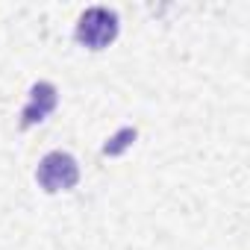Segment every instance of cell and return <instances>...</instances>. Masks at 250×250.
<instances>
[{
  "mask_svg": "<svg viewBox=\"0 0 250 250\" xmlns=\"http://www.w3.org/2000/svg\"><path fill=\"white\" fill-rule=\"evenodd\" d=\"M133 142H136V130H133V127H124V130H118V133L103 145V156H118V153L127 150Z\"/></svg>",
  "mask_w": 250,
  "mask_h": 250,
  "instance_id": "277c9868",
  "label": "cell"
},
{
  "mask_svg": "<svg viewBox=\"0 0 250 250\" xmlns=\"http://www.w3.org/2000/svg\"><path fill=\"white\" fill-rule=\"evenodd\" d=\"M56 103H59L56 85L47 83V80H39V83L30 88V100H27V106H24V112H21V127L30 130V127H36V124L47 121L50 112L56 109Z\"/></svg>",
  "mask_w": 250,
  "mask_h": 250,
  "instance_id": "3957f363",
  "label": "cell"
},
{
  "mask_svg": "<svg viewBox=\"0 0 250 250\" xmlns=\"http://www.w3.org/2000/svg\"><path fill=\"white\" fill-rule=\"evenodd\" d=\"M36 180H39V186H42L47 194L71 191V188L80 183V165H77V159H74L71 153L53 150V153H47V156L39 162Z\"/></svg>",
  "mask_w": 250,
  "mask_h": 250,
  "instance_id": "7a4b0ae2",
  "label": "cell"
},
{
  "mask_svg": "<svg viewBox=\"0 0 250 250\" xmlns=\"http://www.w3.org/2000/svg\"><path fill=\"white\" fill-rule=\"evenodd\" d=\"M77 42L88 50H103L118 39V15L106 6H91L77 21Z\"/></svg>",
  "mask_w": 250,
  "mask_h": 250,
  "instance_id": "6da1fadb",
  "label": "cell"
}]
</instances>
